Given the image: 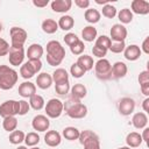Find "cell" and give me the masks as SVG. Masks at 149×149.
<instances>
[{
  "instance_id": "29",
  "label": "cell",
  "mask_w": 149,
  "mask_h": 149,
  "mask_svg": "<svg viewBox=\"0 0 149 149\" xmlns=\"http://www.w3.org/2000/svg\"><path fill=\"white\" fill-rule=\"evenodd\" d=\"M79 134H80V130L76 127H65L62 132V135L65 137V140L68 141H74V140H78L79 137Z\"/></svg>"
},
{
  "instance_id": "14",
  "label": "cell",
  "mask_w": 149,
  "mask_h": 149,
  "mask_svg": "<svg viewBox=\"0 0 149 149\" xmlns=\"http://www.w3.org/2000/svg\"><path fill=\"white\" fill-rule=\"evenodd\" d=\"M141 49L139 45L136 44H130L128 47L125 48L123 50V56L127 61H130V62H134V61H137L140 57H141Z\"/></svg>"
},
{
  "instance_id": "31",
  "label": "cell",
  "mask_w": 149,
  "mask_h": 149,
  "mask_svg": "<svg viewBox=\"0 0 149 149\" xmlns=\"http://www.w3.org/2000/svg\"><path fill=\"white\" fill-rule=\"evenodd\" d=\"M29 105H30V107L33 109L41 111L45 106V101H44V99H43L42 95H40V94L36 93V94H34L33 97L29 98Z\"/></svg>"
},
{
  "instance_id": "21",
  "label": "cell",
  "mask_w": 149,
  "mask_h": 149,
  "mask_svg": "<svg viewBox=\"0 0 149 149\" xmlns=\"http://www.w3.org/2000/svg\"><path fill=\"white\" fill-rule=\"evenodd\" d=\"M132 123L136 129H143L147 127L148 123V116L144 112H137L132 118Z\"/></svg>"
},
{
  "instance_id": "47",
  "label": "cell",
  "mask_w": 149,
  "mask_h": 149,
  "mask_svg": "<svg viewBox=\"0 0 149 149\" xmlns=\"http://www.w3.org/2000/svg\"><path fill=\"white\" fill-rule=\"evenodd\" d=\"M19 105H20V111H19V115H26L29 109H30V105L28 101L26 100H19Z\"/></svg>"
},
{
  "instance_id": "3",
  "label": "cell",
  "mask_w": 149,
  "mask_h": 149,
  "mask_svg": "<svg viewBox=\"0 0 149 149\" xmlns=\"http://www.w3.org/2000/svg\"><path fill=\"white\" fill-rule=\"evenodd\" d=\"M19 74L17 72L8 66V65H0V90H10L17 83Z\"/></svg>"
},
{
  "instance_id": "39",
  "label": "cell",
  "mask_w": 149,
  "mask_h": 149,
  "mask_svg": "<svg viewBox=\"0 0 149 149\" xmlns=\"http://www.w3.org/2000/svg\"><path fill=\"white\" fill-rule=\"evenodd\" d=\"M93 137H99L93 130H90V129H85V130H83V132H80V134H79V137H78V140H79V143L80 144H83L85 141H87V140H90V139H93Z\"/></svg>"
},
{
  "instance_id": "23",
  "label": "cell",
  "mask_w": 149,
  "mask_h": 149,
  "mask_svg": "<svg viewBox=\"0 0 149 149\" xmlns=\"http://www.w3.org/2000/svg\"><path fill=\"white\" fill-rule=\"evenodd\" d=\"M142 142L143 141H142L141 134L137 132H132L126 136V143H127V147L129 148H137L142 144Z\"/></svg>"
},
{
  "instance_id": "18",
  "label": "cell",
  "mask_w": 149,
  "mask_h": 149,
  "mask_svg": "<svg viewBox=\"0 0 149 149\" xmlns=\"http://www.w3.org/2000/svg\"><path fill=\"white\" fill-rule=\"evenodd\" d=\"M44 54V49L38 43H33L28 47V50L26 52L28 59H41V57Z\"/></svg>"
},
{
  "instance_id": "34",
  "label": "cell",
  "mask_w": 149,
  "mask_h": 149,
  "mask_svg": "<svg viewBox=\"0 0 149 149\" xmlns=\"http://www.w3.org/2000/svg\"><path fill=\"white\" fill-rule=\"evenodd\" d=\"M24 136H26V134L22 130H16L15 129L14 132H12L9 134L8 140H9V142L12 144H20V143H22L24 141Z\"/></svg>"
},
{
  "instance_id": "22",
  "label": "cell",
  "mask_w": 149,
  "mask_h": 149,
  "mask_svg": "<svg viewBox=\"0 0 149 149\" xmlns=\"http://www.w3.org/2000/svg\"><path fill=\"white\" fill-rule=\"evenodd\" d=\"M70 93H71V98L73 99H77V100H81L83 98L86 97L87 94V88L84 84L81 83H78V84H74L71 88H70Z\"/></svg>"
},
{
  "instance_id": "12",
  "label": "cell",
  "mask_w": 149,
  "mask_h": 149,
  "mask_svg": "<svg viewBox=\"0 0 149 149\" xmlns=\"http://www.w3.org/2000/svg\"><path fill=\"white\" fill-rule=\"evenodd\" d=\"M31 126H33L34 130H37V132H47L49 129V127H50L49 118L47 115L38 114V115L34 116V119L31 121Z\"/></svg>"
},
{
  "instance_id": "11",
  "label": "cell",
  "mask_w": 149,
  "mask_h": 149,
  "mask_svg": "<svg viewBox=\"0 0 149 149\" xmlns=\"http://www.w3.org/2000/svg\"><path fill=\"white\" fill-rule=\"evenodd\" d=\"M119 112L121 115H130L135 109V100L129 97H123L119 100Z\"/></svg>"
},
{
  "instance_id": "41",
  "label": "cell",
  "mask_w": 149,
  "mask_h": 149,
  "mask_svg": "<svg viewBox=\"0 0 149 149\" xmlns=\"http://www.w3.org/2000/svg\"><path fill=\"white\" fill-rule=\"evenodd\" d=\"M70 50H71V52L73 54V55H76V56H79V55H81L83 52H84V50H85V44H84V42L83 41H78V42H76L73 45H71L70 47Z\"/></svg>"
},
{
  "instance_id": "7",
  "label": "cell",
  "mask_w": 149,
  "mask_h": 149,
  "mask_svg": "<svg viewBox=\"0 0 149 149\" xmlns=\"http://www.w3.org/2000/svg\"><path fill=\"white\" fill-rule=\"evenodd\" d=\"M10 34V47H23L28 34L21 27H12L9 30Z\"/></svg>"
},
{
  "instance_id": "59",
  "label": "cell",
  "mask_w": 149,
  "mask_h": 149,
  "mask_svg": "<svg viewBox=\"0 0 149 149\" xmlns=\"http://www.w3.org/2000/svg\"><path fill=\"white\" fill-rule=\"evenodd\" d=\"M30 149H40V148H37V147H31Z\"/></svg>"
},
{
  "instance_id": "4",
  "label": "cell",
  "mask_w": 149,
  "mask_h": 149,
  "mask_svg": "<svg viewBox=\"0 0 149 149\" xmlns=\"http://www.w3.org/2000/svg\"><path fill=\"white\" fill-rule=\"evenodd\" d=\"M42 69L41 59H28V62L23 63L20 66V74L23 79H30L36 73H38Z\"/></svg>"
},
{
  "instance_id": "46",
  "label": "cell",
  "mask_w": 149,
  "mask_h": 149,
  "mask_svg": "<svg viewBox=\"0 0 149 149\" xmlns=\"http://www.w3.org/2000/svg\"><path fill=\"white\" fill-rule=\"evenodd\" d=\"M92 54H93V56H95V57H98V58L100 59V58H104V57L106 56L107 50L104 49V48H101V47L93 45V48H92Z\"/></svg>"
},
{
  "instance_id": "15",
  "label": "cell",
  "mask_w": 149,
  "mask_h": 149,
  "mask_svg": "<svg viewBox=\"0 0 149 149\" xmlns=\"http://www.w3.org/2000/svg\"><path fill=\"white\" fill-rule=\"evenodd\" d=\"M19 94L22 98H30L36 94V85L31 81H23L19 85Z\"/></svg>"
},
{
  "instance_id": "36",
  "label": "cell",
  "mask_w": 149,
  "mask_h": 149,
  "mask_svg": "<svg viewBox=\"0 0 149 149\" xmlns=\"http://www.w3.org/2000/svg\"><path fill=\"white\" fill-rule=\"evenodd\" d=\"M111 43H112V41H111V38H109L108 36H106V35H100V36H97V38H95V44H94V45H98V47H101V48L108 50L109 47H111Z\"/></svg>"
},
{
  "instance_id": "28",
  "label": "cell",
  "mask_w": 149,
  "mask_h": 149,
  "mask_svg": "<svg viewBox=\"0 0 149 149\" xmlns=\"http://www.w3.org/2000/svg\"><path fill=\"white\" fill-rule=\"evenodd\" d=\"M97 35H98V31H97V28H94L93 26H86L84 27V29L81 30V37L84 41L86 42H92L97 38Z\"/></svg>"
},
{
  "instance_id": "20",
  "label": "cell",
  "mask_w": 149,
  "mask_h": 149,
  "mask_svg": "<svg viewBox=\"0 0 149 149\" xmlns=\"http://www.w3.org/2000/svg\"><path fill=\"white\" fill-rule=\"evenodd\" d=\"M52 77L51 74L47 73V72H41L37 74V78H36V84H37V87H40L41 90H47L49 88L51 85H52Z\"/></svg>"
},
{
  "instance_id": "52",
  "label": "cell",
  "mask_w": 149,
  "mask_h": 149,
  "mask_svg": "<svg viewBox=\"0 0 149 149\" xmlns=\"http://www.w3.org/2000/svg\"><path fill=\"white\" fill-rule=\"evenodd\" d=\"M140 88H141V92H142L143 95H146V97L149 95V83L140 85Z\"/></svg>"
},
{
  "instance_id": "16",
  "label": "cell",
  "mask_w": 149,
  "mask_h": 149,
  "mask_svg": "<svg viewBox=\"0 0 149 149\" xmlns=\"http://www.w3.org/2000/svg\"><path fill=\"white\" fill-rule=\"evenodd\" d=\"M44 142L49 147H57L62 142V135L57 130H49L44 135Z\"/></svg>"
},
{
  "instance_id": "25",
  "label": "cell",
  "mask_w": 149,
  "mask_h": 149,
  "mask_svg": "<svg viewBox=\"0 0 149 149\" xmlns=\"http://www.w3.org/2000/svg\"><path fill=\"white\" fill-rule=\"evenodd\" d=\"M51 77H52V81H54L55 84L69 81V73H68V71H66L65 69H63V68L56 69V70L52 72Z\"/></svg>"
},
{
  "instance_id": "2",
  "label": "cell",
  "mask_w": 149,
  "mask_h": 149,
  "mask_svg": "<svg viewBox=\"0 0 149 149\" xmlns=\"http://www.w3.org/2000/svg\"><path fill=\"white\" fill-rule=\"evenodd\" d=\"M63 105L66 115L71 119H83L87 115V107L86 105L80 102V100L70 97L65 102H63Z\"/></svg>"
},
{
  "instance_id": "53",
  "label": "cell",
  "mask_w": 149,
  "mask_h": 149,
  "mask_svg": "<svg viewBox=\"0 0 149 149\" xmlns=\"http://www.w3.org/2000/svg\"><path fill=\"white\" fill-rule=\"evenodd\" d=\"M141 137H142V141L148 143V140H149V128L148 127L143 128V133L141 134Z\"/></svg>"
},
{
  "instance_id": "19",
  "label": "cell",
  "mask_w": 149,
  "mask_h": 149,
  "mask_svg": "<svg viewBox=\"0 0 149 149\" xmlns=\"http://www.w3.org/2000/svg\"><path fill=\"white\" fill-rule=\"evenodd\" d=\"M128 72V68L123 62H115L112 65V78H123Z\"/></svg>"
},
{
  "instance_id": "38",
  "label": "cell",
  "mask_w": 149,
  "mask_h": 149,
  "mask_svg": "<svg viewBox=\"0 0 149 149\" xmlns=\"http://www.w3.org/2000/svg\"><path fill=\"white\" fill-rule=\"evenodd\" d=\"M118 14V10L114 6H112L111 3H107L102 7V15L107 19H113L115 15Z\"/></svg>"
},
{
  "instance_id": "48",
  "label": "cell",
  "mask_w": 149,
  "mask_h": 149,
  "mask_svg": "<svg viewBox=\"0 0 149 149\" xmlns=\"http://www.w3.org/2000/svg\"><path fill=\"white\" fill-rule=\"evenodd\" d=\"M139 83H140V85L149 83V71L148 70H144V71L140 72V74H139Z\"/></svg>"
},
{
  "instance_id": "58",
  "label": "cell",
  "mask_w": 149,
  "mask_h": 149,
  "mask_svg": "<svg viewBox=\"0 0 149 149\" xmlns=\"http://www.w3.org/2000/svg\"><path fill=\"white\" fill-rule=\"evenodd\" d=\"M1 31H2V24L0 23V34H1Z\"/></svg>"
},
{
  "instance_id": "44",
  "label": "cell",
  "mask_w": 149,
  "mask_h": 149,
  "mask_svg": "<svg viewBox=\"0 0 149 149\" xmlns=\"http://www.w3.org/2000/svg\"><path fill=\"white\" fill-rule=\"evenodd\" d=\"M79 41V37L74 34V33H68L65 36H64V42H65V44L66 45H69V47H71V45H73L76 42H78Z\"/></svg>"
},
{
  "instance_id": "17",
  "label": "cell",
  "mask_w": 149,
  "mask_h": 149,
  "mask_svg": "<svg viewBox=\"0 0 149 149\" xmlns=\"http://www.w3.org/2000/svg\"><path fill=\"white\" fill-rule=\"evenodd\" d=\"M51 9L56 13H66L71 9L72 1L71 0H54L50 3Z\"/></svg>"
},
{
  "instance_id": "30",
  "label": "cell",
  "mask_w": 149,
  "mask_h": 149,
  "mask_svg": "<svg viewBox=\"0 0 149 149\" xmlns=\"http://www.w3.org/2000/svg\"><path fill=\"white\" fill-rule=\"evenodd\" d=\"M41 27H42V30L45 34H55L58 30V24L52 19H45L42 22V26Z\"/></svg>"
},
{
  "instance_id": "57",
  "label": "cell",
  "mask_w": 149,
  "mask_h": 149,
  "mask_svg": "<svg viewBox=\"0 0 149 149\" xmlns=\"http://www.w3.org/2000/svg\"><path fill=\"white\" fill-rule=\"evenodd\" d=\"M118 149H132V148H129V147H120V148H118Z\"/></svg>"
},
{
  "instance_id": "50",
  "label": "cell",
  "mask_w": 149,
  "mask_h": 149,
  "mask_svg": "<svg viewBox=\"0 0 149 149\" xmlns=\"http://www.w3.org/2000/svg\"><path fill=\"white\" fill-rule=\"evenodd\" d=\"M48 3H49V0H33V5L35 7H38V8L47 7Z\"/></svg>"
},
{
  "instance_id": "45",
  "label": "cell",
  "mask_w": 149,
  "mask_h": 149,
  "mask_svg": "<svg viewBox=\"0 0 149 149\" xmlns=\"http://www.w3.org/2000/svg\"><path fill=\"white\" fill-rule=\"evenodd\" d=\"M9 49H10V44L6 40H3V38L0 37V57L8 55Z\"/></svg>"
},
{
  "instance_id": "32",
  "label": "cell",
  "mask_w": 149,
  "mask_h": 149,
  "mask_svg": "<svg viewBox=\"0 0 149 149\" xmlns=\"http://www.w3.org/2000/svg\"><path fill=\"white\" fill-rule=\"evenodd\" d=\"M2 127L6 132L8 133H12L16 129L17 127V119L15 116H7V118H3V121H2Z\"/></svg>"
},
{
  "instance_id": "56",
  "label": "cell",
  "mask_w": 149,
  "mask_h": 149,
  "mask_svg": "<svg viewBox=\"0 0 149 149\" xmlns=\"http://www.w3.org/2000/svg\"><path fill=\"white\" fill-rule=\"evenodd\" d=\"M16 149H28V148H27V147H24V146H19Z\"/></svg>"
},
{
  "instance_id": "54",
  "label": "cell",
  "mask_w": 149,
  "mask_h": 149,
  "mask_svg": "<svg viewBox=\"0 0 149 149\" xmlns=\"http://www.w3.org/2000/svg\"><path fill=\"white\" fill-rule=\"evenodd\" d=\"M142 108H143L144 113H148V112H149V98H148V97L143 100V102H142Z\"/></svg>"
},
{
  "instance_id": "5",
  "label": "cell",
  "mask_w": 149,
  "mask_h": 149,
  "mask_svg": "<svg viewBox=\"0 0 149 149\" xmlns=\"http://www.w3.org/2000/svg\"><path fill=\"white\" fill-rule=\"evenodd\" d=\"M95 76L101 80H108L112 78V64L106 58H100L94 63Z\"/></svg>"
},
{
  "instance_id": "6",
  "label": "cell",
  "mask_w": 149,
  "mask_h": 149,
  "mask_svg": "<svg viewBox=\"0 0 149 149\" xmlns=\"http://www.w3.org/2000/svg\"><path fill=\"white\" fill-rule=\"evenodd\" d=\"M44 108H45V113H47L48 118L57 119L62 115V113L64 111V105H63V101H61L59 99L52 98L47 102Z\"/></svg>"
},
{
  "instance_id": "40",
  "label": "cell",
  "mask_w": 149,
  "mask_h": 149,
  "mask_svg": "<svg viewBox=\"0 0 149 149\" xmlns=\"http://www.w3.org/2000/svg\"><path fill=\"white\" fill-rule=\"evenodd\" d=\"M84 149H100V140L99 137H93L83 143Z\"/></svg>"
},
{
  "instance_id": "13",
  "label": "cell",
  "mask_w": 149,
  "mask_h": 149,
  "mask_svg": "<svg viewBox=\"0 0 149 149\" xmlns=\"http://www.w3.org/2000/svg\"><path fill=\"white\" fill-rule=\"evenodd\" d=\"M130 12L139 15H147L149 13V2L146 0H133L130 3Z\"/></svg>"
},
{
  "instance_id": "24",
  "label": "cell",
  "mask_w": 149,
  "mask_h": 149,
  "mask_svg": "<svg viewBox=\"0 0 149 149\" xmlns=\"http://www.w3.org/2000/svg\"><path fill=\"white\" fill-rule=\"evenodd\" d=\"M85 72L90 71L93 69V65H94V62H93V58L88 55H80L76 62Z\"/></svg>"
},
{
  "instance_id": "26",
  "label": "cell",
  "mask_w": 149,
  "mask_h": 149,
  "mask_svg": "<svg viewBox=\"0 0 149 149\" xmlns=\"http://www.w3.org/2000/svg\"><path fill=\"white\" fill-rule=\"evenodd\" d=\"M57 24H58V28H61L62 30L69 31L74 26V19L71 15H63L59 17Z\"/></svg>"
},
{
  "instance_id": "27",
  "label": "cell",
  "mask_w": 149,
  "mask_h": 149,
  "mask_svg": "<svg viewBox=\"0 0 149 149\" xmlns=\"http://www.w3.org/2000/svg\"><path fill=\"white\" fill-rule=\"evenodd\" d=\"M84 17H85V20H86L88 23L94 24V23H97V22L100 21L101 14H100V12H99L98 9H95V8H87V9L85 10V13H84Z\"/></svg>"
},
{
  "instance_id": "55",
  "label": "cell",
  "mask_w": 149,
  "mask_h": 149,
  "mask_svg": "<svg viewBox=\"0 0 149 149\" xmlns=\"http://www.w3.org/2000/svg\"><path fill=\"white\" fill-rule=\"evenodd\" d=\"M95 3H98V5H107V3H109V0H95Z\"/></svg>"
},
{
  "instance_id": "33",
  "label": "cell",
  "mask_w": 149,
  "mask_h": 149,
  "mask_svg": "<svg viewBox=\"0 0 149 149\" xmlns=\"http://www.w3.org/2000/svg\"><path fill=\"white\" fill-rule=\"evenodd\" d=\"M116 15H118L121 24H127L133 21V13L130 12L129 8H122Z\"/></svg>"
},
{
  "instance_id": "43",
  "label": "cell",
  "mask_w": 149,
  "mask_h": 149,
  "mask_svg": "<svg viewBox=\"0 0 149 149\" xmlns=\"http://www.w3.org/2000/svg\"><path fill=\"white\" fill-rule=\"evenodd\" d=\"M125 48H126L125 41H121V42H112L108 50H111L113 54H121V52H123Z\"/></svg>"
},
{
  "instance_id": "9",
  "label": "cell",
  "mask_w": 149,
  "mask_h": 149,
  "mask_svg": "<svg viewBox=\"0 0 149 149\" xmlns=\"http://www.w3.org/2000/svg\"><path fill=\"white\" fill-rule=\"evenodd\" d=\"M24 49L23 47H10L8 52V61L9 64L13 66L22 65L24 61Z\"/></svg>"
},
{
  "instance_id": "10",
  "label": "cell",
  "mask_w": 149,
  "mask_h": 149,
  "mask_svg": "<svg viewBox=\"0 0 149 149\" xmlns=\"http://www.w3.org/2000/svg\"><path fill=\"white\" fill-rule=\"evenodd\" d=\"M109 34H111V37H109L111 41H113V42H121V41L126 40L128 33H127V28L123 24L115 23V24L112 26Z\"/></svg>"
},
{
  "instance_id": "8",
  "label": "cell",
  "mask_w": 149,
  "mask_h": 149,
  "mask_svg": "<svg viewBox=\"0 0 149 149\" xmlns=\"http://www.w3.org/2000/svg\"><path fill=\"white\" fill-rule=\"evenodd\" d=\"M20 105L16 100H6L0 105V116L7 118V116H15L19 114Z\"/></svg>"
},
{
  "instance_id": "49",
  "label": "cell",
  "mask_w": 149,
  "mask_h": 149,
  "mask_svg": "<svg viewBox=\"0 0 149 149\" xmlns=\"http://www.w3.org/2000/svg\"><path fill=\"white\" fill-rule=\"evenodd\" d=\"M74 5L81 9H87L90 6V1L88 0H74Z\"/></svg>"
},
{
  "instance_id": "42",
  "label": "cell",
  "mask_w": 149,
  "mask_h": 149,
  "mask_svg": "<svg viewBox=\"0 0 149 149\" xmlns=\"http://www.w3.org/2000/svg\"><path fill=\"white\" fill-rule=\"evenodd\" d=\"M70 73H71V76H72L73 78H81L86 72H85L77 63H73V64L71 65V68H70Z\"/></svg>"
},
{
  "instance_id": "51",
  "label": "cell",
  "mask_w": 149,
  "mask_h": 149,
  "mask_svg": "<svg viewBox=\"0 0 149 149\" xmlns=\"http://www.w3.org/2000/svg\"><path fill=\"white\" fill-rule=\"evenodd\" d=\"M141 49V51L142 52H144V54H149V37H146L144 40H143V42H142V47L140 48Z\"/></svg>"
},
{
  "instance_id": "1",
  "label": "cell",
  "mask_w": 149,
  "mask_h": 149,
  "mask_svg": "<svg viewBox=\"0 0 149 149\" xmlns=\"http://www.w3.org/2000/svg\"><path fill=\"white\" fill-rule=\"evenodd\" d=\"M65 57V49L58 41H49L47 43V63L50 66L59 65Z\"/></svg>"
},
{
  "instance_id": "35",
  "label": "cell",
  "mask_w": 149,
  "mask_h": 149,
  "mask_svg": "<svg viewBox=\"0 0 149 149\" xmlns=\"http://www.w3.org/2000/svg\"><path fill=\"white\" fill-rule=\"evenodd\" d=\"M24 142H26L27 147H35L36 144L40 143V135L35 132H30V133L26 134Z\"/></svg>"
},
{
  "instance_id": "37",
  "label": "cell",
  "mask_w": 149,
  "mask_h": 149,
  "mask_svg": "<svg viewBox=\"0 0 149 149\" xmlns=\"http://www.w3.org/2000/svg\"><path fill=\"white\" fill-rule=\"evenodd\" d=\"M70 88H71V86H70V83L69 81L55 84V91L59 95H66L70 92Z\"/></svg>"
}]
</instances>
